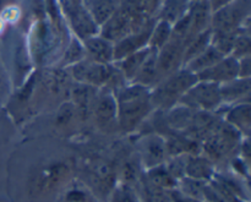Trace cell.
I'll list each match as a JSON object with an SVG mask.
<instances>
[{"mask_svg":"<svg viewBox=\"0 0 251 202\" xmlns=\"http://www.w3.org/2000/svg\"><path fill=\"white\" fill-rule=\"evenodd\" d=\"M120 177H122V183L127 184V185L134 186L135 184L139 181L140 174L139 171V164L136 162L132 161H127L125 163H123L122 167V172H120Z\"/></svg>","mask_w":251,"mask_h":202,"instance_id":"8d00e7d4","label":"cell"},{"mask_svg":"<svg viewBox=\"0 0 251 202\" xmlns=\"http://www.w3.org/2000/svg\"><path fill=\"white\" fill-rule=\"evenodd\" d=\"M153 22H150L147 26L140 31L134 32L129 36L124 37L123 39L118 41L114 44V51H113V60H122L125 56L135 53L142 48L149 47L150 37H151L152 28H153Z\"/></svg>","mask_w":251,"mask_h":202,"instance_id":"4fadbf2b","label":"cell"},{"mask_svg":"<svg viewBox=\"0 0 251 202\" xmlns=\"http://www.w3.org/2000/svg\"><path fill=\"white\" fill-rule=\"evenodd\" d=\"M251 82L250 78L237 77L232 81L220 85L222 103L243 102V98L249 100Z\"/></svg>","mask_w":251,"mask_h":202,"instance_id":"d6986e66","label":"cell"},{"mask_svg":"<svg viewBox=\"0 0 251 202\" xmlns=\"http://www.w3.org/2000/svg\"><path fill=\"white\" fill-rule=\"evenodd\" d=\"M215 174V167L207 157L201 153L188 156L185 164V177L195 179V180L210 183Z\"/></svg>","mask_w":251,"mask_h":202,"instance_id":"e0dca14e","label":"cell"},{"mask_svg":"<svg viewBox=\"0 0 251 202\" xmlns=\"http://www.w3.org/2000/svg\"><path fill=\"white\" fill-rule=\"evenodd\" d=\"M238 74H239V60L228 55L221 59L218 63H216L211 68L198 73L196 76H198L199 81L222 85V83L237 78Z\"/></svg>","mask_w":251,"mask_h":202,"instance_id":"30bf717a","label":"cell"},{"mask_svg":"<svg viewBox=\"0 0 251 202\" xmlns=\"http://www.w3.org/2000/svg\"><path fill=\"white\" fill-rule=\"evenodd\" d=\"M250 47L251 41L249 34H244L243 32H240L238 34L237 39H235L230 56L238 59V60H240L243 58H247V56H250Z\"/></svg>","mask_w":251,"mask_h":202,"instance_id":"e575fe53","label":"cell"},{"mask_svg":"<svg viewBox=\"0 0 251 202\" xmlns=\"http://www.w3.org/2000/svg\"><path fill=\"white\" fill-rule=\"evenodd\" d=\"M169 195H171L172 202H203L201 200H196V199L189 198V196L183 195L178 189H174V190H169Z\"/></svg>","mask_w":251,"mask_h":202,"instance_id":"60d3db41","label":"cell"},{"mask_svg":"<svg viewBox=\"0 0 251 202\" xmlns=\"http://www.w3.org/2000/svg\"><path fill=\"white\" fill-rule=\"evenodd\" d=\"M115 100L118 104L117 123L124 132L137 129L154 109L150 88L139 83L123 86Z\"/></svg>","mask_w":251,"mask_h":202,"instance_id":"6da1fadb","label":"cell"},{"mask_svg":"<svg viewBox=\"0 0 251 202\" xmlns=\"http://www.w3.org/2000/svg\"><path fill=\"white\" fill-rule=\"evenodd\" d=\"M198 81L196 74L188 69H179L154 86L151 91L152 105L162 112L172 109Z\"/></svg>","mask_w":251,"mask_h":202,"instance_id":"7a4b0ae2","label":"cell"},{"mask_svg":"<svg viewBox=\"0 0 251 202\" xmlns=\"http://www.w3.org/2000/svg\"><path fill=\"white\" fill-rule=\"evenodd\" d=\"M243 135L226 122H221L216 131L205 139L201 145V152L211 162L221 161L229 156L238 145L242 144Z\"/></svg>","mask_w":251,"mask_h":202,"instance_id":"277c9868","label":"cell"},{"mask_svg":"<svg viewBox=\"0 0 251 202\" xmlns=\"http://www.w3.org/2000/svg\"><path fill=\"white\" fill-rule=\"evenodd\" d=\"M211 16H212V11H211L208 0H198V1H194V4H191L190 28H189V33L188 37H186L185 44L191 38L198 36L199 33L203 32L205 29L210 28Z\"/></svg>","mask_w":251,"mask_h":202,"instance_id":"2e32d148","label":"cell"},{"mask_svg":"<svg viewBox=\"0 0 251 202\" xmlns=\"http://www.w3.org/2000/svg\"><path fill=\"white\" fill-rule=\"evenodd\" d=\"M178 104L185 105L194 110L215 112L222 105L220 85L206 81H198L183 97Z\"/></svg>","mask_w":251,"mask_h":202,"instance_id":"8992f818","label":"cell"},{"mask_svg":"<svg viewBox=\"0 0 251 202\" xmlns=\"http://www.w3.org/2000/svg\"><path fill=\"white\" fill-rule=\"evenodd\" d=\"M120 0H86L87 11L96 21L103 25L119 7Z\"/></svg>","mask_w":251,"mask_h":202,"instance_id":"484cf974","label":"cell"},{"mask_svg":"<svg viewBox=\"0 0 251 202\" xmlns=\"http://www.w3.org/2000/svg\"><path fill=\"white\" fill-rule=\"evenodd\" d=\"M95 97L96 91L95 87H92V86L85 85V83H77L73 88L74 107H75L76 113L82 119H86L92 113V105Z\"/></svg>","mask_w":251,"mask_h":202,"instance_id":"7402d4cb","label":"cell"},{"mask_svg":"<svg viewBox=\"0 0 251 202\" xmlns=\"http://www.w3.org/2000/svg\"><path fill=\"white\" fill-rule=\"evenodd\" d=\"M140 156L146 169L163 164L168 157L164 137L159 134L145 137L140 144Z\"/></svg>","mask_w":251,"mask_h":202,"instance_id":"7c38bea8","label":"cell"},{"mask_svg":"<svg viewBox=\"0 0 251 202\" xmlns=\"http://www.w3.org/2000/svg\"><path fill=\"white\" fill-rule=\"evenodd\" d=\"M61 202H96V199L92 193L82 186H74L65 191Z\"/></svg>","mask_w":251,"mask_h":202,"instance_id":"836d02e7","label":"cell"},{"mask_svg":"<svg viewBox=\"0 0 251 202\" xmlns=\"http://www.w3.org/2000/svg\"><path fill=\"white\" fill-rule=\"evenodd\" d=\"M191 6V0H164L162 2L159 20L174 25L188 12Z\"/></svg>","mask_w":251,"mask_h":202,"instance_id":"83f0119b","label":"cell"},{"mask_svg":"<svg viewBox=\"0 0 251 202\" xmlns=\"http://www.w3.org/2000/svg\"><path fill=\"white\" fill-rule=\"evenodd\" d=\"M211 27L210 28L205 29L203 32L199 33L198 36H195L194 38H191L188 43L185 44V48H184V54H183V65H186L188 63H190L193 59H195L196 56L200 55L206 48L211 44Z\"/></svg>","mask_w":251,"mask_h":202,"instance_id":"f1b7e54d","label":"cell"},{"mask_svg":"<svg viewBox=\"0 0 251 202\" xmlns=\"http://www.w3.org/2000/svg\"><path fill=\"white\" fill-rule=\"evenodd\" d=\"M171 37L172 25L169 22L164 21V20H159L156 25H153L151 37H150L149 47L152 49H156V50H159L164 44L168 43Z\"/></svg>","mask_w":251,"mask_h":202,"instance_id":"4dcf8cb0","label":"cell"},{"mask_svg":"<svg viewBox=\"0 0 251 202\" xmlns=\"http://www.w3.org/2000/svg\"><path fill=\"white\" fill-rule=\"evenodd\" d=\"M144 180L153 188L167 191L174 190L178 186V180L169 173L164 163L147 169Z\"/></svg>","mask_w":251,"mask_h":202,"instance_id":"603a6c76","label":"cell"},{"mask_svg":"<svg viewBox=\"0 0 251 202\" xmlns=\"http://www.w3.org/2000/svg\"><path fill=\"white\" fill-rule=\"evenodd\" d=\"M74 115H76V110L74 104H64L60 108V110H59L58 117H56V123L60 126L68 125L74 119Z\"/></svg>","mask_w":251,"mask_h":202,"instance_id":"f35d334b","label":"cell"},{"mask_svg":"<svg viewBox=\"0 0 251 202\" xmlns=\"http://www.w3.org/2000/svg\"><path fill=\"white\" fill-rule=\"evenodd\" d=\"M157 51L156 49L151 48V53L144 61L140 70L137 71L136 76L134 77L132 82L139 83V85L145 86V87H154L157 85V69H156V61H157Z\"/></svg>","mask_w":251,"mask_h":202,"instance_id":"4316f807","label":"cell"},{"mask_svg":"<svg viewBox=\"0 0 251 202\" xmlns=\"http://www.w3.org/2000/svg\"><path fill=\"white\" fill-rule=\"evenodd\" d=\"M184 48H185L184 42L171 37L168 43L164 44L157 51V83L161 82L167 76L178 71L179 68L183 65Z\"/></svg>","mask_w":251,"mask_h":202,"instance_id":"9c48e42d","label":"cell"},{"mask_svg":"<svg viewBox=\"0 0 251 202\" xmlns=\"http://www.w3.org/2000/svg\"><path fill=\"white\" fill-rule=\"evenodd\" d=\"M250 56L243 58L239 60V74L238 77L240 78H250Z\"/></svg>","mask_w":251,"mask_h":202,"instance_id":"ab89813d","label":"cell"},{"mask_svg":"<svg viewBox=\"0 0 251 202\" xmlns=\"http://www.w3.org/2000/svg\"><path fill=\"white\" fill-rule=\"evenodd\" d=\"M206 185H207V183H205V181L195 180V179L188 178V177H183L180 180H178L176 189L183 195L203 201V190H205Z\"/></svg>","mask_w":251,"mask_h":202,"instance_id":"1f68e13d","label":"cell"},{"mask_svg":"<svg viewBox=\"0 0 251 202\" xmlns=\"http://www.w3.org/2000/svg\"><path fill=\"white\" fill-rule=\"evenodd\" d=\"M108 199L109 202H142L136 189L124 183L117 184L110 191Z\"/></svg>","mask_w":251,"mask_h":202,"instance_id":"d6a6232c","label":"cell"},{"mask_svg":"<svg viewBox=\"0 0 251 202\" xmlns=\"http://www.w3.org/2000/svg\"><path fill=\"white\" fill-rule=\"evenodd\" d=\"M150 22L152 21H144V20L132 16L126 10L119 6L117 11L103 24L102 37H104L112 43H117L124 37L142 29Z\"/></svg>","mask_w":251,"mask_h":202,"instance_id":"ba28073f","label":"cell"},{"mask_svg":"<svg viewBox=\"0 0 251 202\" xmlns=\"http://www.w3.org/2000/svg\"><path fill=\"white\" fill-rule=\"evenodd\" d=\"M92 114L98 126L103 129H108L112 126L113 123H117L118 104L112 92L104 91L96 96L92 105Z\"/></svg>","mask_w":251,"mask_h":202,"instance_id":"5bb4252c","label":"cell"},{"mask_svg":"<svg viewBox=\"0 0 251 202\" xmlns=\"http://www.w3.org/2000/svg\"><path fill=\"white\" fill-rule=\"evenodd\" d=\"M226 123L232 125L242 135L249 136L251 129V107L249 102H240L233 107L226 117Z\"/></svg>","mask_w":251,"mask_h":202,"instance_id":"44dd1931","label":"cell"},{"mask_svg":"<svg viewBox=\"0 0 251 202\" xmlns=\"http://www.w3.org/2000/svg\"><path fill=\"white\" fill-rule=\"evenodd\" d=\"M195 112L196 110L185 107V105L176 104V107L168 110V114H167L164 122L172 132L184 134L193 123Z\"/></svg>","mask_w":251,"mask_h":202,"instance_id":"ffe728a7","label":"cell"},{"mask_svg":"<svg viewBox=\"0 0 251 202\" xmlns=\"http://www.w3.org/2000/svg\"><path fill=\"white\" fill-rule=\"evenodd\" d=\"M223 58H225V55H223L221 51H218L215 47H212L210 44L200 55H198L195 59H193L190 63L186 64L185 69H188L191 73L198 74L200 73V71H203L206 70V69L211 68V66L215 65L216 63H218V61Z\"/></svg>","mask_w":251,"mask_h":202,"instance_id":"f546056e","label":"cell"},{"mask_svg":"<svg viewBox=\"0 0 251 202\" xmlns=\"http://www.w3.org/2000/svg\"><path fill=\"white\" fill-rule=\"evenodd\" d=\"M71 167L65 161H56L39 168L31 177L28 193L33 198H44L56 193L69 181Z\"/></svg>","mask_w":251,"mask_h":202,"instance_id":"3957f363","label":"cell"},{"mask_svg":"<svg viewBox=\"0 0 251 202\" xmlns=\"http://www.w3.org/2000/svg\"><path fill=\"white\" fill-rule=\"evenodd\" d=\"M188 156L189 154L174 156L171 157L168 162H164L168 172L176 179V180H180L183 177H185V164Z\"/></svg>","mask_w":251,"mask_h":202,"instance_id":"d590c367","label":"cell"},{"mask_svg":"<svg viewBox=\"0 0 251 202\" xmlns=\"http://www.w3.org/2000/svg\"><path fill=\"white\" fill-rule=\"evenodd\" d=\"M250 11L249 0H233L229 4L212 12L211 29L213 31H238L248 19Z\"/></svg>","mask_w":251,"mask_h":202,"instance_id":"52a82bcc","label":"cell"},{"mask_svg":"<svg viewBox=\"0 0 251 202\" xmlns=\"http://www.w3.org/2000/svg\"><path fill=\"white\" fill-rule=\"evenodd\" d=\"M71 73L78 83H85L92 87L118 85V80L124 77L117 68L92 60H81L74 64Z\"/></svg>","mask_w":251,"mask_h":202,"instance_id":"5b68a950","label":"cell"},{"mask_svg":"<svg viewBox=\"0 0 251 202\" xmlns=\"http://www.w3.org/2000/svg\"><path fill=\"white\" fill-rule=\"evenodd\" d=\"M65 7L74 29L81 38L87 39L88 37L95 36L97 32V24L90 15V12L85 7L81 6L80 2H73L70 0H66Z\"/></svg>","mask_w":251,"mask_h":202,"instance_id":"9a60e30c","label":"cell"},{"mask_svg":"<svg viewBox=\"0 0 251 202\" xmlns=\"http://www.w3.org/2000/svg\"><path fill=\"white\" fill-rule=\"evenodd\" d=\"M161 4L162 0H123L119 6L137 19L150 21V17Z\"/></svg>","mask_w":251,"mask_h":202,"instance_id":"d4e9b609","label":"cell"},{"mask_svg":"<svg viewBox=\"0 0 251 202\" xmlns=\"http://www.w3.org/2000/svg\"><path fill=\"white\" fill-rule=\"evenodd\" d=\"M233 0H208V4H210V7H211V11H216V10L221 9L222 6H225V5L229 4V2H232Z\"/></svg>","mask_w":251,"mask_h":202,"instance_id":"b9f144b4","label":"cell"},{"mask_svg":"<svg viewBox=\"0 0 251 202\" xmlns=\"http://www.w3.org/2000/svg\"><path fill=\"white\" fill-rule=\"evenodd\" d=\"M88 180L96 191L109 196L110 191L117 185V172L114 167L105 161H97L87 171Z\"/></svg>","mask_w":251,"mask_h":202,"instance_id":"8fae6325","label":"cell"},{"mask_svg":"<svg viewBox=\"0 0 251 202\" xmlns=\"http://www.w3.org/2000/svg\"><path fill=\"white\" fill-rule=\"evenodd\" d=\"M70 1H73V2H80V0H70Z\"/></svg>","mask_w":251,"mask_h":202,"instance_id":"7bdbcfd3","label":"cell"},{"mask_svg":"<svg viewBox=\"0 0 251 202\" xmlns=\"http://www.w3.org/2000/svg\"><path fill=\"white\" fill-rule=\"evenodd\" d=\"M85 50L90 60L100 64H109L113 60L114 43L102 36H92L85 39Z\"/></svg>","mask_w":251,"mask_h":202,"instance_id":"ac0fdd59","label":"cell"},{"mask_svg":"<svg viewBox=\"0 0 251 202\" xmlns=\"http://www.w3.org/2000/svg\"><path fill=\"white\" fill-rule=\"evenodd\" d=\"M150 53H151V48L150 47L140 49V50L135 51V53L130 54V55L125 56L124 59L118 61L117 69L122 73L124 78L132 81Z\"/></svg>","mask_w":251,"mask_h":202,"instance_id":"cb8c5ba5","label":"cell"},{"mask_svg":"<svg viewBox=\"0 0 251 202\" xmlns=\"http://www.w3.org/2000/svg\"><path fill=\"white\" fill-rule=\"evenodd\" d=\"M141 201L142 202H150V201H147V200H144V199H141Z\"/></svg>","mask_w":251,"mask_h":202,"instance_id":"ee69618b","label":"cell"},{"mask_svg":"<svg viewBox=\"0 0 251 202\" xmlns=\"http://www.w3.org/2000/svg\"><path fill=\"white\" fill-rule=\"evenodd\" d=\"M82 55H83V48L81 47V44L78 42L74 41L73 43L70 44L69 47L68 51H66V63L69 64H76L78 61L82 60Z\"/></svg>","mask_w":251,"mask_h":202,"instance_id":"74e56055","label":"cell"}]
</instances>
